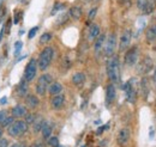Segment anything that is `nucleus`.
<instances>
[{"label": "nucleus", "mask_w": 156, "mask_h": 147, "mask_svg": "<svg viewBox=\"0 0 156 147\" xmlns=\"http://www.w3.org/2000/svg\"><path fill=\"white\" fill-rule=\"evenodd\" d=\"M107 74L112 84L120 81V71H119V59L118 56H111L107 61Z\"/></svg>", "instance_id": "1"}, {"label": "nucleus", "mask_w": 156, "mask_h": 147, "mask_svg": "<svg viewBox=\"0 0 156 147\" xmlns=\"http://www.w3.org/2000/svg\"><path fill=\"white\" fill-rule=\"evenodd\" d=\"M29 129V125L25 121H13L9 127H7V134L11 138H20L24 135Z\"/></svg>", "instance_id": "2"}, {"label": "nucleus", "mask_w": 156, "mask_h": 147, "mask_svg": "<svg viewBox=\"0 0 156 147\" xmlns=\"http://www.w3.org/2000/svg\"><path fill=\"white\" fill-rule=\"evenodd\" d=\"M53 56H54V49L52 47L43 48V50L40 53L39 60H37V66L41 71H46L49 67V65L52 63Z\"/></svg>", "instance_id": "3"}, {"label": "nucleus", "mask_w": 156, "mask_h": 147, "mask_svg": "<svg viewBox=\"0 0 156 147\" xmlns=\"http://www.w3.org/2000/svg\"><path fill=\"white\" fill-rule=\"evenodd\" d=\"M52 80H53V78H52L51 74H42L37 79V83H36V87H35L36 93L39 96H44L47 90H48V87H49V85L52 84Z\"/></svg>", "instance_id": "4"}, {"label": "nucleus", "mask_w": 156, "mask_h": 147, "mask_svg": "<svg viewBox=\"0 0 156 147\" xmlns=\"http://www.w3.org/2000/svg\"><path fill=\"white\" fill-rule=\"evenodd\" d=\"M124 91L126 93V99L129 103H135L137 99V81L135 78L130 79L124 84Z\"/></svg>", "instance_id": "5"}, {"label": "nucleus", "mask_w": 156, "mask_h": 147, "mask_svg": "<svg viewBox=\"0 0 156 147\" xmlns=\"http://www.w3.org/2000/svg\"><path fill=\"white\" fill-rule=\"evenodd\" d=\"M36 73H37V60L30 59L24 68V80L27 83L33 81L36 77Z\"/></svg>", "instance_id": "6"}, {"label": "nucleus", "mask_w": 156, "mask_h": 147, "mask_svg": "<svg viewBox=\"0 0 156 147\" xmlns=\"http://www.w3.org/2000/svg\"><path fill=\"white\" fill-rule=\"evenodd\" d=\"M115 47H117V36L115 34H111L108 38L106 39L105 42V54L106 56H113L114 54V50H115Z\"/></svg>", "instance_id": "7"}, {"label": "nucleus", "mask_w": 156, "mask_h": 147, "mask_svg": "<svg viewBox=\"0 0 156 147\" xmlns=\"http://www.w3.org/2000/svg\"><path fill=\"white\" fill-rule=\"evenodd\" d=\"M124 61L127 66H135L137 62H138V48L136 46L135 47H131L124 56Z\"/></svg>", "instance_id": "8"}, {"label": "nucleus", "mask_w": 156, "mask_h": 147, "mask_svg": "<svg viewBox=\"0 0 156 147\" xmlns=\"http://www.w3.org/2000/svg\"><path fill=\"white\" fill-rule=\"evenodd\" d=\"M130 138H131V132L129 128H122L120 129V132L118 133L117 136V142L120 147H125L129 141H130Z\"/></svg>", "instance_id": "9"}, {"label": "nucleus", "mask_w": 156, "mask_h": 147, "mask_svg": "<svg viewBox=\"0 0 156 147\" xmlns=\"http://www.w3.org/2000/svg\"><path fill=\"white\" fill-rule=\"evenodd\" d=\"M153 68H154V65H153L151 57L145 56L143 59V61L139 63V66H138V72L140 74H148Z\"/></svg>", "instance_id": "10"}, {"label": "nucleus", "mask_w": 156, "mask_h": 147, "mask_svg": "<svg viewBox=\"0 0 156 147\" xmlns=\"http://www.w3.org/2000/svg\"><path fill=\"white\" fill-rule=\"evenodd\" d=\"M131 37H132V32L131 30H125L122 32V35L120 37V42H119V49L120 52H124L129 48L130 42H131Z\"/></svg>", "instance_id": "11"}, {"label": "nucleus", "mask_w": 156, "mask_h": 147, "mask_svg": "<svg viewBox=\"0 0 156 147\" xmlns=\"http://www.w3.org/2000/svg\"><path fill=\"white\" fill-rule=\"evenodd\" d=\"M117 97V89L114 84H108L106 87V104L109 105L115 101Z\"/></svg>", "instance_id": "12"}, {"label": "nucleus", "mask_w": 156, "mask_h": 147, "mask_svg": "<svg viewBox=\"0 0 156 147\" xmlns=\"http://www.w3.org/2000/svg\"><path fill=\"white\" fill-rule=\"evenodd\" d=\"M64 103H65V97H64L62 94L53 96V98H52V101H51V105H52V108H53L54 110L61 109L62 105H64Z\"/></svg>", "instance_id": "13"}, {"label": "nucleus", "mask_w": 156, "mask_h": 147, "mask_svg": "<svg viewBox=\"0 0 156 147\" xmlns=\"http://www.w3.org/2000/svg\"><path fill=\"white\" fill-rule=\"evenodd\" d=\"M12 116L13 117H25L27 116V114H28V110H27V108L24 107V105H22V104H18V105H16V107H13L12 108Z\"/></svg>", "instance_id": "14"}, {"label": "nucleus", "mask_w": 156, "mask_h": 147, "mask_svg": "<svg viewBox=\"0 0 156 147\" xmlns=\"http://www.w3.org/2000/svg\"><path fill=\"white\" fill-rule=\"evenodd\" d=\"M25 103H27V105L29 108L34 109V108H36L39 105L40 101L39 98H37V96H35V94H28L27 98H25Z\"/></svg>", "instance_id": "15"}, {"label": "nucleus", "mask_w": 156, "mask_h": 147, "mask_svg": "<svg viewBox=\"0 0 156 147\" xmlns=\"http://www.w3.org/2000/svg\"><path fill=\"white\" fill-rule=\"evenodd\" d=\"M105 42H106V36L102 34V35H98V37L96 38V41H95V44H94V49H95V53L98 54L101 50H102V48L105 47Z\"/></svg>", "instance_id": "16"}, {"label": "nucleus", "mask_w": 156, "mask_h": 147, "mask_svg": "<svg viewBox=\"0 0 156 147\" xmlns=\"http://www.w3.org/2000/svg\"><path fill=\"white\" fill-rule=\"evenodd\" d=\"M62 91V85L58 83V81H54V83H52L51 85H49V87H48V92L52 94V96H57V94H60Z\"/></svg>", "instance_id": "17"}, {"label": "nucleus", "mask_w": 156, "mask_h": 147, "mask_svg": "<svg viewBox=\"0 0 156 147\" xmlns=\"http://www.w3.org/2000/svg\"><path fill=\"white\" fill-rule=\"evenodd\" d=\"M52 130H53V129L51 127V125L44 121V123H43V126H42V128H41V133H42L43 139L47 140L48 138H51V136H52Z\"/></svg>", "instance_id": "18"}, {"label": "nucleus", "mask_w": 156, "mask_h": 147, "mask_svg": "<svg viewBox=\"0 0 156 147\" xmlns=\"http://www.w3.org/2000/svg\"><path fill=\"white\" fill-rule=\"evenodd\" d=\"M85 81V74L82 73V72H78V73H75L72 75V83L75 84V85H82L83 83Z\"/></svg>", "instance_id": "19"}, {"label": "nucleus", "mask_w": 156, "mask_h": 147, "mask_svg": "<svg viewBox=\"0 0 156 147\" xmlns=\"http://www.w3.org/2000/svg\"><path fill=\"white\" fill-rule=\"evenodd\" d=\"M100 35V26L98 24H91L90 29H89V39H95Z\"/></svg>", "instance_id": "20"}, {"label": "nucleus", "mask_w": 156, "mask_h": 147, "mask_svg": "<svg viewBox=\"0 0 156 147\" xmlns=\"http://www.w3.org/2000/svg\"><path fill=\"white\" fill-rule=\"evenodd\" d=\"M17 93H18L20 97L27 96V93H28V84H27L25 80H22L20 83V85L17 86Z\"/></svg>", "instance_id": "21"}, {"label": "nucleus", "mask_w": 156, "mask_h": 147, "mask_svg": "<svg viewBox=\"0 0 156 147\" xmlns=\"http://www.w3.org/2000/svg\"><path fill=\"white\" fill-rule=\"evenodd\" d=\"M69 15L73 19H79L82 17V9L79 6H72L69 11Z\"/></svg>", "instance_id": "22"}, {"label": "nucleus", "mask_w": 156, "mask_h": 147, "mask_svg": "<svg viewBox=\"0 0 156 147\" xmlns=\"http://www.w3.org/2000/svg\"><path fill=\"white\" fill-rule=\"evenodd\" d=\"M43 123H44V120H43L41 116L36 117V118H35V121L33 122V129H34V132H35V133L41 132V128H42Z\"/></svg>", "instance_id": "23"}, {"label": "nucleus", "mask_w": 156, "mask_h": 147, "mask_svg": "<svg viewBox=\"0 0 156 147\" xmlns=\"http://www.w3.org/2000/svg\"><path fill=\"white\" fill-rule=\"evenodd\" d=\"M140 87H142V93H143L144 98H147V97H148V93L150 91V90H149V81H148L147 78H143V79H142Z\"/></svg>", "instance_id": "24"}, {"label": "nucleus", "mask_w": 156, "mask_h": 147, "mask_svg": "<svg viewBox=\"0 0 156 147\" xmlns=\"http://www.w3.org/2000/svg\"><path fill=\"white\" fill-rule=\"evenodd\" d=\"M145 38H147V41H148L149 43L154 42V41L156 39V35H155V32H154V30H153L151 26L147 30V32H145Z\"/></svg>", "instance_id": "25"}, {"label": "nucleus", "mask_w": 156, "mask_h": 147, "mask_svg": "<svg viewBox=\"0 0 156 147\" xmlns=\"http://www.w3.org/2000/svg\"><path fill=\"white\" fill-rule=\"evenodd\" d=\"M13 121H15V117L13 116H6L0 125H1V127H9Z\"/></svg>", "instance_id": "26"}, {"label": "nucleus", "mask_w": 156, "mask_h": 147, "mask_svg": "<svg viewBox=\"0 0 156 147\" xmlns=\"http://www.w3.org/2000/svg\"><path fill=\"white\" fill-rule=\"evenodd\" d=\"M47 144L51 147H58L59 146V140L57 136H51L47 139Z\"/></svg>", "instance_id": "27"}, {"label": "nucleus", "mask_w": 156, "mask_h": 147, "mask_svg": "<svg viewBox=\"0 0 156 147\" xmlns=\"http://www.w3.org/2000/svg\"><path fill=\"white\" fill-rule=\"evenodd\" d=\"M52 39V34H49V32H44L42 36L40 37V43H47V42H49Z\"/></svg>", "instance_id": "28"}, {"label": "nucleus", "mask_w": 156, "mask_h": 147, "mask_svg": "<svg viewBox=\"0 0 156 147\" xmlns=\"http://www.w3.org/2000/svg\"><path fill=\"white\" fill-rule=\"evenodd\" d=\"M22 47H23V43L20 41H17L15 43V56H18L20 54V50H22Z\"/></svg>", "instance_id": "29"}, {"label": "nucleus", "mask_w": 156, "mask_h": 147, "mask_svg": "<svg viewBox=\"0 0 156 147\" xmlns=\"http://www.w3.org/2000/svg\"><path fill=\"white\" fill-rule=\"evenodd\" d=\"M64 7H65V5H64V4H61V2H58V4H55L54 9L52 10V15H55L58 11H61V10H64Z\"/></svg>", "instance_id": "30"}, {"label": "nucleus", "mask_w": 156, "mask_h": 147, "mask_svg": "<svg viewBox=\"0 0 156 147\" xmlns=\"http://www.w3.org/2000/svg\"><path fill=\"white\" fill-rule=\"evenodd\" d=\"M35 118H36V116L35 115H33V114H27V116H25V122L28 123V125H30V123H33L34 121H35Z\"/></svg>", "instance_id": "31"}, {"label": "nucleus", "mask_w": 156, "mask_h": 147, "mask_svg": "<svg viewBox=\"0 0 156 147\" xmlns=\"http://www.w3.org/2000/svg\"><path fill=\"white\" fill-rule=\"evenodd\" d=\"M37 31H39V26H34V28H31V29H30V31H29V34H28V37L31 39L33 37L36 35V32H37Z\"/></svg>", "instance_id": "32"}, {"label": "nucleus", "mask_w": 156, "mask_h": 147, "mask_svg": "<svg viewBox=\"0 0 156 147\" xmlns=\"http://www.w3.org/2000/svg\"><path fill=\"white\" fill-rule=\"evenodd\" d=\"M66 20H67V15H66V13H62L58 18L57 23H58V24H64V23H66Z\"/></svg>", "instance_id": "33"}, {"label": "nucleus", "mask_w": 156, "mask_h": 147, "mask_svg": "<svg viewBox=\"0 0 156 147\" xmlns=\"http://www.w3.org/2000/svg\"><path fill=\"white\" fill-rule=\"evenodd\" d=\"M20 17H22V12H17V13L15 15V17H13V24H18Z\"/></svg>", "instance_id": "34"}, {"label": "nucleus", "mask_w": 156, "mask_h": 147, "mask_svg": "<svg viewBox=\"0 0 156 147\" xmlns=\"http://www.w3.org/2000/svg\"><path fill=\"white\" fill-rule=\"evenodd\" d=\"M96 12H98V9L95 7V9H93V10H90V12H89V16H88V18L89 19H93L95 16H96Z\"/></svg>", "instance_id": "35"}, {"label": "nucleus", "mask_w": 156, "mask_h": 147, "mask_svg": "<svg viewBox=\"0 0 156 147\" xmlns=\"http://www.w3.org/2000/svg\"><path fill=\"white\" fill-rule=\"evenodd\" d=\"M7 146H9V141H7V139L1 138V139H0V147H7Z\"/></svg>", "instance_id": "36"}, {"label": "nucleus", "mask_w": 156, "mask_h": 147, "mask_svg": "<svg viewBox=\"0 0 156 147\" xmlns=\"http://www.w3.org/2000/svg\"><path fill=\"white\" fill-rule=\"evenodd\" d=\"M6 116H7V112H6V111H5V110L0 111V123L2 122V120H4Z\"/></svg>", "instance_id": "37"}, {"label": "nucleus", "mask_w": 156, "mask_h": 147, "mask_svg": "<svg viewBox=\"0 0 156 147\" xmlns=\"http://www.w3.org/2000/svg\"><path fill=\"white\" fill-rule=\"evenodd\" d=\"M106 129H108V125H106V126H102V127H98V134H101L103 130H106Z\"/></svg>", "instance_id": "38"}, {"label": "nucleus", "mask_w": 156, "mask_h": 147, "mask_svg": "<svg viewBox=\"0 0 156 147\" xmlns=\"http://www.w3.org/2000/svg\"><path fill=\"white\" fill-rule=\"evenodd\" d=\"M4 32H5V25H2V28H1V31H0V41L2 39V35H4Z\"/></svg>", "instance_id": "39"}, {"label": "nucleus", "mask_w": 156, "mask_h": 147, "mask_svg": "<svg viewBox=\"0 0 156 147\" xmlns=\"http://www.w3.org/2000/svg\"><path fill=\"white\" fill-rule=\"evenodd\" d=\"M6 103H7V98L6 97H2L0 99V104H6Z\"/></svg>", "instance_id": "40"}, {"label": "nucleus", "mask_w": 156, "mask_h": 147, "mask_svg": "<svg viewBox=\"0 0 156 147\" xmlns=\"http://www.w3.org/2000/svg\"><path fill=\"white\" fill-rule=\"evenodd\" d=\"M31 147H42V145H41L40 142H36V144H34V145H33Z\"/></svg>", "instance_id": "41"}, {"label": "nucleus", "mask_w": 156, "mask_h": 147, "mask_svg": "<svg viewBox=\"0 0 156 147\" xmlns=\"http://www.w3.org/2000/svg\"><path fill=\"white\" fill-rule=\"evenodd\" d=\"M154 84L156 85V70H155V72H154Z\"/></svg>", "instance_id": "42"}, {"label": "nucleus", "mask_w": 156, "mask_h": 147, "mask_svg": "<svg viewBox=\"0 0 156 147\" xmlns=\"http://www.w3.org/2000/svg\"><path fill=\"white\" fill-rule=\"evenodd\" d=\"M151 28H153V30H154V32H155V35H156V24L155 25H153Z\"/></svg>", "instance_id": "43"}, {"label": "nucleus", "mask_w": 156, "mask_h": 147, "mask_svg": "<svg viewBox=\"0 0 156 147\" xmlns=\"http://www.w3.org/2000/svg\"><path fill=\"white\" fill-rule=\"evenodd\" d=\"M10 147H20V145H18V144H13L12 146H10Z\"/></svg>", "instance_id": "44"}, {"label": "nucleus", "mask_w": 156, "mask_h": 147, "mask_svg": "<svg viewBox=\"0 0 156 147\" xmlns=\"http://www.w3.org/2000/svg\"><path fill=\"white\" fill-rule=\"evenodd\" d=\"M1 138H2V129L0 128V139H1Z\"/></svg>", "instance_id": "45"}, {"label": "nucleus", "mask_w": 156, "mask_h": 147, "mask_svg": "<svg viewBox=\"0 0 156 147\" xmlns=\"http://www.w3.org/2000/svg\"><path fill=\"white\" fill-rule=\"evenodd\" d=\"M58 147H65V146H61V145H59V146Z\"/></svg>", "instance_id": "46"}, {"label": "nucleus", "mask_w": 156, "mask_h": 147, "mask_svg": "<svg viewBox=\"0 0 156 147\" xmlns=\"http://www.w3.org/2000/svg\"><path fill=\"white\" fill-rule=\"evenodd\" d=\"M82 147H85V146H82Z\"/></svg>", "instance_id": "47"}]
</instances>
